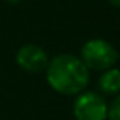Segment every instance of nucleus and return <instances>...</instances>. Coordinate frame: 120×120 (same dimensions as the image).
Listing matches in <instances>:
<instances>
[{
  "label": "nucleus",
  "instance_id": "f257e3e1",
  "mask_svg": "<svg viewBox=\"0 0 120 120\" xmlns=\"http://www.w3.org/2000/svg\"><path fill=\"white\" fill-rule=\"evenodd\" d=\"M44 71L49 87L62 96H78L90 82V70L79 56L71 53H61L49 59Z\"/></svg>",
  "mask_w": 120,
  "mask_h": 120
},
{
  "label": "nucleus",
  "instance_id": "f03ea898",
  "mask_svg": "<svg viewBox=\"0 0 120 120\" xmlns=\"http://www.w3.org/2000/svg\"><path fill=\"white\" fill-rule=\"evenodd\" d=\"M79 58L88 70L103 71L116 67L120 55L119 50L109 41L102 38H91L82 44Z\"/></svg>",
  "mask_w": 120,
  "mask_h": 120
},
{
  "label": "nucleus",
  "instance_id": "7ed1b4c3",
  "mask_svg": "<svg viewBox=\"0 0 120 120\" xmlns=\"http://www.w3.org/2000/svg\"><path fill=\"white\" fill-rule=\"evenodd\" d=\"M108 103L96 91H82L73 102V116L76 120H106Z\"/></svg>",
  "mask_w": 120,
  "mask_h": 120
},
{
  "label": "nucleus",
  "instance_id": "20e7f679",
  "mask_svg": "<svg viewBox=\"0 0 120 120\" xmlns=\"http://www.w3.org/2000/svg\"><path fill=\"white\" fill-rule=\"evenodd\" d=\"M15 62L27 73H41L49 64V56L38 44H24L15 53Z\"/></svg>",
  "mask_w": 120,
  "mask_h": 120
},
{
  "label": "nucleus",
  "instance_id": "39448f33",
  "mask_svg": "<svg viewBox=\"0 0 120 120\" xmlns=\"http://www.w3.org/2000/svg\"><path fill=\"white\" fill-rule=\"evenodd\" d=\"M97 84L103 94H109V96L120 94V68L112 67L108 70H103L99 76Z\"/></svg>",
  "mask_w": 120,
  "mask_h": 120
},
{
  "label": "nucleus",
  "instance_id": "423d86ee",
  "mask_svg": "<svg viewBox=\"0 0 120 120\" xmlns=\"http://www.w3.org/2000/svg\"><path fill=\"white\" fill-rule=\"evenodd\" d=\"M106 119L108 120H120V94H117L111 100V103L108 105Z\"/></svg>",
  "mask_w": 120,
  "mask_h": 120
},
{
  "label": "nucleus",
  "instance_id": "0eeeda50",
  "mask_svg": "<svg viewBox=\"0 0 120 120\" xmlns=\"http://www.w3.org/2000/svg\"><path fill=\"white\" fill-rule=\"evenodd\" d=\"M109 3H111L112 6H116V8H120V0H108Z\"/></svg>",
  "mask_w": 120,
  "mask_h": 120
},
{
  "label": "nucleus",
  "instance_id": "6e6552de",
  "mask_svg": "<svg viewBox=\"0 0 120 120\" xmlns=\"http://www.w3.org/2000/svg\"><path fill=\"white\" fill-rule=\"evenodd\" d=\"M5 2H6V3H9V5H17L20 0H5Z\"/></svg>",
  "mask_w": 120,
  "mask_h": 120
}]
</instances>
